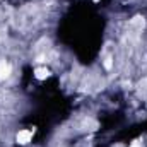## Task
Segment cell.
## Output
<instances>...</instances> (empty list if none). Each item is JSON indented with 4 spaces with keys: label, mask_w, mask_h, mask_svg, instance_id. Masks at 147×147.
<instances>
[{
    "label": "cell",
    "mask_w": 147,
    "mask_h": 147,
    "mask_svg": "<svg viewBox=\"0 0 147 147\" xmlns=\"http://www.w3.org/2000/svg\"><path fill=\"white\" fill-rule=\"evenodd\" d=\"M144 26H146V21H144V17H140V16H137V17H134V19L130 21V28H134L135 31H142Z\"/></svg>",
    "instance_id": "3957f363"
},
{
    "label": "cell",
    "mask_w": 147,
    "mask_h": 147,
    "mask_svg": "<svg viewBox=\"0 0 147 147\" xmlns=\"http://www.w3.org/2000/svg\"><path fill=\"white\" fill-rule=\"evenodd\" d=\"M12 72V67H10V63L9 62H5V60H2L0 62V82L2 80H5L9 75Z\"/></svg>",
    "instance_id": "7a4b0ae2"
},
{
    "label": "cell",
    "mask_w": 147,
    "mask_h": 147,
    "mask_svg": "<svg viewBox=\"0 0 147 147\" xmlns=\"http://www.w3.org/2000/svg\"><path fill=\"white\" fill-rule=\"evenodd\" d=\"M130 147H142V144H140L139 140H135V142H134V144H132Z\"/></svg>",
    "instance_id": "8992f818"
},
{
    "label": "cell",
    "mask_w": 147,
    "mask_h": 147,
    "mask_svg": "<svg viewBox=\"0 0 147 147\" xmlns=\"http://www.w3.org/2000/svg\"><path fill=\"white\" fill-rule=\"evenodd\" d=\"M12 101H14V96H12L9 91L0 89V105H9V103H12Z\"/></svg>",
    "instance_id": "277c9868"
},
{
    "label": "cell",
    "mask_w": 147,
    "mask_h": 147,
    "mask_svg": "<svg viewBox=\"0 0 147 147\" xmlns=\"http://www.w3.org/2000/svg\"><path fill=\"white\" fill-rule=\"evenodd\" d=\"M34 77H36L38 80H45V79L50 77V70L46 67H38L36 70H34Z\"/></svg>",
    "instance_id": "5b68a950"
},
{
    "label": "cell",
    "mask_w": 147,
    "mask_h": 147,
    "mask_svg": "<svg viewBox=\"0 0 147 147\" xmlns=\"http://www.w3.org/2000/svg\"><path fill=\"white\" fill-rule=\"evenodd\" d=\"M94 2H98V0H94Z\"/></svg>",
    "instance_id": "52a82bcc"
},
{
    "label": "cell",
    "mask_w": 147,
    "mask_h": 147,
    "mask_svg": "<svg viewBox=\"0 0 147 147\" xmlns=\"http://www.w3.org/2000/svg\"><path fill=\"white\" fill-rule=\"evenodd\" d=\"M16 139H17V142H19V144H22V146H24V144H28V142L33 139V130H21V132L17 134V137H16Z\"/></svg>",
    "instance_id": "6da1fadb"
}]
</instances>
